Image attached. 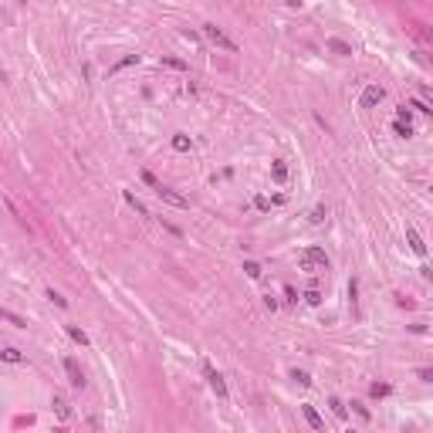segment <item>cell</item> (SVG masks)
<instances>
[{
	"label": "cell",
	"instance_id": "obj_17",
	"mask_svg": "<svg viewBox=\"0 0 433 433\" xmlns=\"http://www.w3.org/2000/svg\"><path fill=\"white\" fill-rule=\"evenodd\" d=\"M0 359H3V362H24L21 348H3V352H0Z\"/></svg>",
	"mask_w": 433,
	"mask_h": 433
},
{
	"label": "cell",
	"instance_id": "obj_23",
	"mask_svg": "<svg viewBox=\"0 0 433 433\" xmlns=\"http://www.w3.org/2000/svg\"><path fill=\"white\" fill-rule=\"evenodd\" d=\"M328 406H332V413H335V416H346V413H348V409H346V403H342V400H335V396L328 400Z\"/></svg>",
	"mask_w": 433,
	"mask_h": 433
},
{
	"label": "cell",
	"instance_id": "obj_21",
	"mask_svg": "<svg viewBox=\"0 0 433 433\" xmlns=\"http://www.w3.org/2000/svg\"><path fill=\"white\" fill-rule=\"evenodd\" d=\"M0 318H7V321H14L17 328H24V325H28V321H24V318H21V315H14V312H7V308H0Z\"/></svg>",
	"mask_w": 433,
	"mask_h": 433
},
{
	"label": "cell",
	"instance_id": "obj_18",
	"mask_svg": "<svg viewBox=\"0 0 433 433\" xmlns=\"http://www.w3.org/2000/svg\"><path fill=\"white\" fill-rule=\"evenodd\" d=\"M291 379H294L298 386H312V375L305 373V369H291Z\"/></svg>",
	"mask_w": 433,
	"mask_h": 433
},
{
	"label": "cell",
	"instance_id": "obj_33",
	"mask_svg": "<svg viewBox=\"0 0 433 433\" xmlns=\"http://www.w3.org/2000/svg\"><path fill=\"white\" fill-rule=\"evenodd\" d=\"M396 305H403V308H413V301H409L406 294H396Z\"/></svg>",
	"mask_w": 433,
	"mask_h": 433
},
{
	"label": "cell",
	"instance_id": "obj_29",
	"mask_svg": "<svg viewBox=\"0 0 433 433\" xmlns=\"http://www.w3.org/2000/svg\"><path fill=\"white\" fill-rule=\"evenodd\" d=\"M396 122H406V125H409V109H406V105H400V112H396Z\"/></svg>",
	"mask_w": 433,
	"mask_h": 433
},
{
	"label": "cell",
	"instance_id": "obj_25",
	"mask_svg": "<svg viewBox=\"0 0 433 433\" xmlns=\"http://www.w3.org/2000/svg\"><path fill=\"white\" fill-rule=\"evenodd\" d=\"M305 301H308V305H321V291L308 288V291H305Z\"/></svg>",
	"mask_w": 433,
	"mask_h": 433
},
{
	"label": "cell",
	"instance_id": "obj_6",
	"mask_svg": "<svg viewBox=\"0 0 433 433\" xmlns=\"http://www.w3.org/2000/svg\"><path fill=\"white\" fill-rule=\"evenodd\" d=\"M64 373H68V379H71V386H75V389H82V386H85V373H82V366H78L75 359H64Z\"/></svg>",
	"mask_w": 433,
	"mask_h": 433
},
{
	"label": "cell",
	"instance_id": "obj_4",
	"mask_svg": "<svg viewBox=\"0 0 433 433\" xmlns=\"http://www.w3.org/2000/svg\"><path fill=\"white\" fill-rule=\"evenodd\" d=\"M203 373H206V382H210V389L220 396V400H227L231 396V389H227V382H224V375L217 373V369H210V366H203Z\"/></svg>",
	"mask_w": 433,
	"mask_h": 433
},
{
	"label": "cell",
	"instance_id": "obj_30",
	"mask_svg": "<svg viewBox=\"0 0 433 433\" xmlns=\"http://www.w3.org/2000/svg\"><path fill=\"white\" fill-rule=\"evenodd\" d=\"M254 206H258V210H271V200H267V197H254Z\"/></svg>",
	"mask_w": 433,
	"mask_h": 433
},
{
	"label": "cell",
	"instance_id": "obj_28",
	"mask_svg": "<svg viewBox=\"0 0 433 433\" xmlns=\"http://www.w3.org/2000/svg\"><path fill=\"white\" fill-rule=\"evenodd\" d=\"M413 109H420V112H433L430 105H427V98H413Z\"/></svg>",
	"mask_w": 433,
	"mask_h": 433
},
{
	"label": "cell",
	"instance_id": "obj_9",
	"mask_svg": "<svg viewBox=\"0 0 433 433\" xmlns=\"http://www.w3.org/2000/svg\"><path fill=\"white\" fill-rule=\"evenodd\" d=\"M271 176H274V183H288V166H285V159H274V163H271Z\"/></svg>",
	"mask_w": 433,
	"mask_h": 433
},
{
	"label": "cell",
	"instance_id": "obj_15",
	"mask_svg": "<svg viewBox=\"0 0 433 433\" xmlns=\"http://www.w3.org/2000/svg\"><path fill=\"white\" fill-rule=\"evenodd\" d=\"M132 64H139V55H125L122 61H115V64H112V75H115V71H125V68H132Z\"/></svg>",
	"mask_w": 433,
	"mask_h": 433
},
{
	"label": "cell",
	"instance_id": "obj_31",
	"mask_svg": "<svg viewBox=\"0 0 433 433\" xmlns=\"http://www.w3.org/2000/svg\"><path fill=\"white\" fill-rule=\"evenodd\" d=\"M285 294H288V301H291V305H298V291L291 288V285H288V288H285Z\"/></svg>",
	"mask_w": 433,
	"mask_h": 433
},
{
	"label": "cell",
	"instance_id": "obj_12",
	"mask_svg": "<svg viewBox=\"0 0 433 433\" xmlns=\"http://www.w3.org/2000/svg\"><path fill=\"white\" fill-rule=\"evenodd\" d=\"M173 149H176V152H190V149H193V143H190V136L176 132V136H173Z\"/></svg>",
	"mask_w": 433,
	"mask_h": 433
},
{
	"label": "cell",
	"instance_id": "obj_2",
	"mask_svg": "<svg viewBox=\"0 0 433 433\" xmlns=\"http://www.w3.org/2000/svg\"><path fill=\"white\" fill-rule=\"evenodd\" d=\"M203 34H206V37H210L217 48H224V51H237V41H233V37H227V34L217 28V24H203Z\"/></svg>",
	"mask_w": 433,
	"mask_h": 433
},
{
	"label": "cell",
	"instance_id": "obj_10",
	"mask_svg": "<svg viewBox=\"0 0 433 433\" xmlns=\"http://www.w3.org/2000/svg\"><path fill=\"white\" fill-rule=\"evenodd\" d=\"M328 48H332L335 55H342V58H348V55H352V44H346L342 37H332V41H328Z\"/></svg>",
	"mask_w": 433,
	"mask_h": 433
},
{
	"label": "cell",
	"instance_id": "obj_7",
	"mask_svg": "<svg viewBox=\"0 0 433 433\" xmlns=\"http://www.w3.org/2000/svg\"><path fill=\"white\" fill-rule=\"evenodd\" d=\"M406 240H409V247H413V254H420V258L427 254V244H423V237H420V233L413 231V227H406Z\"/></svg>",
	"mask_w": 433,
	"mask_h": 433
},
{
	"label": "cell",
	"instance_id": "obj_13",
	"mask_svg": "<svg viewBox=\"0 0 433 433\" xmlns=\"http://www.w3.org/2000/svg\"><path fill=\"white\" fill-rule=\"evenodd\" d=\"M64 332H68V339H71V342H78V346H88V335L82 332V328H75V325H64Z\"/></svg>",
	"mask_w": 433,
	"mask_h": 433
},
{
	"label": "cell",
	"instance_id": "obj_32",
	"mask_svg": "<svg viewBox=\"0 0 433 433\" xmlns=\"http://www.w3.org/2000/svg\"><path fill=\"white\" fill-rule=\"evenodd\" d=\"M352 406H355V413H359L362 420H369V409H366V406H362V403H352Z\"/></svg>",
	"mask_w": 433,
	"mask_h": 433
},
{
	"label": "cell",
	"instance_id": "obj_16",
	"mask_svg": "<svg viewBox=\"0 0 433 433\" xmlns=\"http://www.w3.org/2000/svg\"><path fill=\"white\" fill-rule=\"evenodd\" d=\"M244 274H247V278H254V281H258L260 274H264V267H260L258 260H244Z\"/></svg>",
	"mask_w": 433,
	"mask_h": 433
},
{
	"label": "cell",
	"instance_id": "obj_19",
	"mask_svg": "<svg viewBox=\"0 0 433 433\" xmlns=\"http://www.w3.org/2000/svg\"><path fill=\"white\" fill-rule=\"evenodd\" d=\"M55 413H58L61 420H68V416H71V406H68V403H64V400L58 396V400H55Z\"/></svg>",
	"mask_w": 433,
	"mask_h": 433
},
{
	"label": "cell",
	"instance_id": "obj_24",
	"mask_svg": "<svg viewBox=\"0 0 433 433\" xmlns=\"http://www.w3.org/2000/svg\"><path fill=\"white\" fill-rule=\"evenodd\" d=\"M163 64H170V68H176V71H186V68H190L186 61H179V58H170V55L163 58Z\"/></svg>",
	"mask_w": 433,
	"mask_h": 433
},
{
	"label": "cell",
	"instance_id": "obj_11",
	"mask_svg": "<svg viewBox=\"0 0 433 433\" xmlns=\"http://www.w3.org/2000/svg\"><path fill=\"white\" fill-rule=\"evenodd\" d=\"M125 203H129V206H132V210H136L139 217H149V210H145V206H143V200H139L136 193H129V190H125Z\"/></svg>",
	"mask_w": 433,
	"mask_h": 433
},
{
	"label": "cell",
	"instance_id": "obj_34",
	"mask_svg": "<svg viewBox=\"0 0 433 433\" xmlns=\"http://www.w3.org/2000/svg\"><path fill=\"white\" fill-rule=\"evenodd\" d=\"M163 227H166V231L173 233V237H183V231H179V227H176V224H163Z\"/></svg>",
	"mask_w": 433,
	"mask_h": 433
},
{
	"label": "cell",
	"instance_id": "obj_5",
	"mask_svg": "<svg viewBox=\"0 0 433 433\" xmlns=\"http://www.w3.org/2000/svg\"><path fill=\"white\" fill-rule=\"evenodd\" d=\"M156 197H159L163 203H170V206H179V210H186V206H190V200H186V197H179L176 190H170V186H163V183L156 186Z\"/></svg>",
	"mask_w": 433,
	"mask_h": 433
},
{
	"label": "cell",
	"instance_id": "obj_8",
	"mask_svg": "<svg viewBox=\"0 0 433 433\" xmlns=\"http://www.w3.org/2000/svg\"><path fill=\"white\" fill-rule=\"evenodd\" d=\"M301 416H305V420H308V427H312V430H325V423H321V416H318L315 413V406H301Z\"/></svg>",
	"mask_w": 433,
	"mask_h": 433
},
{
	"label": "cell",
	"instance_id": "obj_27",
	"mask_svg": "<svg viewBox=\"0 0 433 433\" xmlns=\"http://www.w3.org/2000/svg\"><path fill=\"white\" fill-rule=\"evenodd\" d=\"M143 183H145V186H152V190H156V186H159V179H156V176L149 173V170H145V173H143Z\"/></svg>",
	"mask_w": 433,
	"mask_h": 433
},
{
	"label": "cell",
	"instance_id": "obj_3",
	"mask_svg": "<svg viewBox=\"0 0 433 433\" xmlns=\"http://www.w3.org/2000/svg\"><path fill=\"white\" fill-rule=\"evenodd\" d=\"M382 98H386V88H382V85H366V88H362L359 105H362V109H375Z\"/></svg>",
	"mask_w": 433,
	"mask_h": 433
},
{
	"label": "cell",
	"instance_id": "obj_1",
	"mask_svg": "<svg viewBox=\"0 0 433 433\" xmlns=\"http://www.w3.org/2000/svg\"><path fill=\"white\" fill-rule=\"evenodd\" d=\"M301 267L305 271H328V258L321 247H305L301 251Z\"/></svg>",
	"mask_w": 433,
	"mask_h": 433
},
{
	"label": "cell",
	"instance_id": "obj_22",
	"mask_svg": "<svg viewBox=\"0 0 433 433\" xmlns=\"http://www.w3.org/2000/svg\"><path fill=\"white\" fill-rule=\"evenodd\" d=\"M44 294H48V298H51V301H55L58 308H68V298H61V294H58V291H55V288H48V291H44Z\"/></svg>",
	"mask_w": 433,
	"mask_h": 433
},
{
	"label": "cell",
	"instance_id": "obj_26",
	"mask_svg": "<svg viewBox=\"0 0 433 433\" xmlns=\"http://www.w3.org/2000/svg\"><path fill=\"white\" fill-rule=\"evenodd\" d=\"M308 220H312V224H321V220H325V206H321V203H318L315 210L308 213Z\"/></svg>",
	"mask_w": 433,
	"mask_h": 433
},
{
	"label": "cell",
	"instance_id": "obj_14",
	"mask_svg": "<svg viewBox=\"0 0 433 433\" xmlns=\"http://www.w3.org/2000/svg\"><path fill=\"white\" fill-rule=\"evenodd\" d=\"M369 393H373V400H382V396H389V393H393V386H389V382H373V386H369Z\"/></svg>",
	"mask_w": 433,
	"mask_h": 433
},
{
	"label": "cell",
	"instance_id": "obj_20",
	"mask_svg": "<svg viewBox=\"0 0 433 433\" xmlns=\"http://www.w3.org/2000/svg\"><path fill=\"white\" fill-rule=\"evenodd\" d=\"M393 132L403 136V139H409V136H413V125H406V122H393Z\"/></svg>",
	"mask_w": 433,
	"mask_h": 433
}]
</instances>
